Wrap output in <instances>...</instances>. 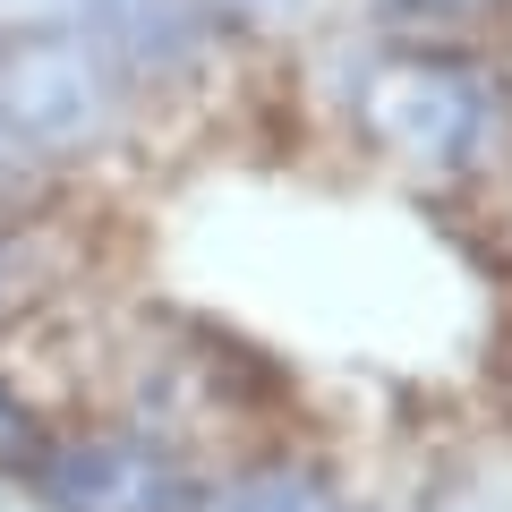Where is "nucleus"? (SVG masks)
Returning <instances> with one entry per match:
<instances>
[{"mask_svg": "<svg viewBox=\"0 0 512 512\" xmlns=\"http://www.w3.org/2000/svg\"><path fill=\"white\" fill-rule=\"evenodd\" d=\"M333 111L410 188H512V77L495 43L444 35H325Z\"/></svg>", "mask_w": 512, "mask_h": 512, "instance_id": "1", "label": "nucleus"}, {"mask_svg": "<svg viewBox=\"0 0 512 512\" xmlns=\"http://www.w3.org/2000/svg\"><path fill=\"white\" fill-rule=\"evenodd\" d=\"M128 77L94 26H26L0 35V128L26 154H86L120 128Z\"/></svg>", "mask_w": 512, "mask_h": 512, "instance_id": "2", "label": "nucleus"}, {"mask_svg": "<svg viewBox=\"0 0 512 512\" xmlns=\"http://www.w3.org/2000/svg\"><path fill=\"white\" fill-rule=\"evenodd\" d=\"M43 495L60 512H188L197 487H188L180 453L146 427H120V436H77L60 453H43Z\"/></svg>", "mask_w": 512, "mask_h": 512, "instance_id": "3", "label": "nucleus"}, {"mask_svg": "<svg viewBox=\"0 0 512 512\" xmlns=\"http://www.w3.org/2000/svg\"><path fill=\"white\" fill-rule=\"evenodd\" d=\"M214 512H333L325 478L316 470H291V461H248L239 478L214 487Z\"/></svg>", "mask_w": 512, "mask_h": 512, "instance_id": "4", "label": "nucleus"}, {"mask_svg": "<svg viewBox=\"0 0 512 512\" xmlns=\"http://www.w3.org/2000/svg\"><path fill=\"white\" fill-rule=\"evenodd\" d=\"M512 0H376L384 35H444V43H487Z\"/></svg>", "mask_w": 512, "mask_h": 512, "instance_id": "5", "label": "nucleus"}, {"mask_svg": "<svg viewBox=\"0 0 512 512\" xmlns=\"http://www.w3.org/2000/svg\"><path fill=\"white\" fill-rule=\"evenodd\" d=\"M308 9H316V0H205V18L239 26V35H291Z\"/></svg>", "mask_w": 512, "mask_h": 512, "instance_id": "6", "label": "nucleus"}, {"mask_svg": "<svg viewBox=\"0 0 512 512\" xmlns=\"http://www.w3.org/2000/svg\"><path fill=\"white\" fill-rule=\"evenodd\" d=\"M495 35H504V77H512V9H504V18H495Z\"/></svg>", "mask_w": 512, "mask_h": 512, "instance_id": "7", "label": "nucleus"}, {"mask_svg": "<svg viewBox=\"0 0 512 512\" xmlns=\"http://www.w3.org/2000/svg\"><path fill=\"white\" fill-rule=\"evenodd\" d=\"M0 299H9V239H0Z\"/></svg>", "mask_w": 512, "mask_h": 512, "instance_id": "8", "label": "nucleus"}, {"mask_svg": "<svg viewBox=\"0 0 512 512\" xmlns=\"http://www.w3.org/2000/svg\"><path fill=\"white\" fill-rule=\"evenodd\" d=\"M0 154H9V128H0Z\"/></svg>", "mask_w": 512, "mask_h": 512, "instance_id": "9", "label": "nucleus"}]
</instances>
